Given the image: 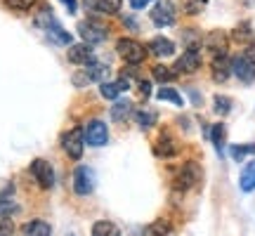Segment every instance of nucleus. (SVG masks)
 Segmentation results:
<instances>
[{
	"label": "nucleus",
	"instance_id": "nucleus-1",
	"mask_svg": "<svg viewBox=\"0 0 255 236\" xmlns=\"http://www.w3.org/2000/svg\"><path fill=\"white\" fill-rule=\"evenodd\" d=\"M232 73H234L241 83L255 81V43H251L244 52H239V55L232 59Z\"/></svg>",
	"mask_w": 255,
	"mask_h": 236
},
{
	"label": "nucleus",
	"instance_id": "nucleus-2",
	"mask_svg": "<svg viewBox=\"0 0 255 236\" xmlns=\"http://www.w3.org/2000/svg\"><path fill=\"white\" fill-rule=\"evenodd\" d=\"M116 52L121 55V59L130 66H137V64L144 62L146 57V47L142 43H137L135 38H121L116 43Z\"/></svg>",
	"mask_w": 255,
	"mask_h": 236
},
{
	"label": "nucleus",
	"instance_id": "nucleus-3",
	"mask_svg": "<svg viewBox=\"0 0 255 236\" xmlns=\"http://www.w3.org/2000/svg\"><path fill=\"white\" fill-rule=\"evenodd\" d=\"M78 33H81V38L88 45H97V43H104V40H107L109 26L97 21V19H85V21L78 24Z\"/></svg>",
	"mask_w": 255,
	"mask_h": 236
},
{
	"label": "nucleus",
	"instance_id": "nucleus-4",
	"mask_svg": "<svg viewBox=\"0 0 255 236\" xmlns=\"http://www.w3.org/2000/svg\"><path fill=\"white\" fill-rule=\"evenodd\" d=\"M83 135H85V144L100 149V146H104L107 142H109V127H107V123H104V120H100V118H92V120H88V123H85V127H83Z\"/></svg>",
	"mask_w": 255,
	"mask_h": 236
},
{
	"label": "nucleus",
	"instance_id": "nucleus-5",
	"mask_svg": "<svg viewBox=\"0 0 255 236\" xmlns=\"http://www.w3.org/2000/svg\"><path fill=\"white\" fill-rule=\"evenodd\" d=\"M201 177H203L201 165L194 163V161H189V163H184L182 168L177 170V175H175V189H180V191L191 189V187H196V184L201 182Z\"/></svg>",
	"mask_w": 255,
	"mask_h": 236
},
{
	"label": "nucleus",
	"instance_id": "nucleus-6",
	"mask_svg": "<svg viewBox=\"0 0 255 236\" xmlns=\"http://www.w3.org/2000/svg\"><path fill=\"white\" fill-rule=\"evenodd\" d=\"M62 149L66 151V156H71L73 161H78L85 151V135L81 127H71L62 135Z\"/></svg>",
	"mask_w": 255,
	"mask_h": 236
},
{
	"label": "nucleus",
	"instance_id": "nucleus-7",
	"mask_svg": "<svg viewBox=\"0 0 255 236\" xmlns=\"http://www.w3.org/2000/svg\"><path fill=\"white\" fill-rule=\"evenodd\" d=\"M151 21L154 26L158 28H165V26H173L175 19H177V9H175L173 0H158L154 7H151Z\"/></svg>",
	"mask_w": 255,
	"mask_h": 236
},
{
	"label": "nucleus",
	"instance_id": "nucleus-8",
	"mask_svg": "<svg viewBox=\"0 0 255 236\" xmlns=\"http://www.w3.org/2000/svg\"><path fill=\"white\" fill-rule=\"evenodd\" d=\"M104 76H107V66L92 59L90 64H85V71L73 76V83H76L78 88H83V85H88V83H102Z\"/></svg>",
	"mask_w": 255,
	"mask_h": 236
},
{
	"label": "nucleus",
	"instance_id": "nucleus-9",
	"mask_svg": "<svg viewBox=\"0 0 255 236\" xmlns=\"http://www.w3.org/2000/svg\"><path fill=\"white\" fill-rule=\"evenodd\" d=\"M73 189L81 196H88L92 189H95V173H92L88 165H78L73 170Z\"/></svg>",
	"mask_w": 255,
	"mask_h": 236
},
{
	"label": "nucleus",
	"instance_id": "nucleus-10",
	"mask_svg": "<svg viewBox=\"0 0 255 236\" xmlns=\"http://www.w3.org/2000/svg\"><path fill=\"white\" fill-rule=\"evenodd\" d=\"M31 175L36 177V182L43 189H50L55 184V170H52V165L47 163L45 158H36L31 163Z\"/></svg>",
	"mask_w": 255,
	"mask_h": 236
},
{
	"label": "nucleus",
	"instance_id": "nucleus-11",
	"mask_svg": "<svg viewBox=\"0 0 255 236\" xmlns=\"http://www.w3.org/2000/svg\"><path fill=\"white\" fill-rule=\"evenodd\" d=\"M199 66H201L199 50H184V55L177 57L173 71L175 73H194V71H199Z\"/></svg>",
	"mask_w": 255,
	"mask_h": 236
},
{
	"label": "nucleus",
	"instance_id": "nucleus-12",
	"mask_svg": "<svg viewBox=\"0 0 255 236\" xmlns=\"http://www.w3.org/2000/svg\"><path fill=\"white\" fill-rule=\"evenodd\" d=\"M203 45H206V50H208L213 57L227 55L229 38H227V33H222V31H213V33H208V36H206Z\"/></svg>",
	"mask_w": 255,
	"mask_h": 236
},
{
	"label": "nucleus",
	"instance_id": "nucleus-13",
	"mask_svg": "<svg viewBox=\"0 0 255 236\" xmlns=\"http://www.w3.org/2000/svg\"><path fill=\"white\" fill-rule=\"evenodd\" d=\"M66 57H69L71 64H78V66H85V64H90L95 59L92 57V45H88V43H71Z\"/></svg>",
	"mask_w": 255,
	"mask_h": 236
},
{
	"label": "nucleus",
	"instance_id": "nucleus-14",
	"mask_svg": "<svg viewBox=\"0 0 255 236\" xmlns=\"http://www.w3.org/2000/svg\"><path fill=\"white\" fill-rule=\"evenodd\" d=\"M180 151V142L175 139L170 132H163V135L158 137V142L154 144V154L161 156V158H170Z\"/></svg>",
	"mask_w": 255,
	"mask_h": 236
},
{
	"label": "nucleus",
	"instance_id": "nucleus-15",
	"mask_svg": "<svg viewBox=\"0 0 255 236\" xmlns=\"http://www.w3.org/2000/svg\"><path fill=\"white\" fill-rule=\"evenodd\" d=\"M210 69H213V81H215V83H225L229 76H232V59H229V55L213 57Z\"/></svg>",
	"mask_w": 255,
	"mask_h": 236
},
{
	"label": "nucleus",
	"instance_id": "nucleus-16",
	"mask_svg": "<svg viewBox=\"0 0 255 236\" xmlns=\"http://www.w3.org/2000/svg\"><path fill=\"white\" fill-rule=\"evenodd\" d=\"M146 50H149L151 55H156V57H173L175 43H173V40H168V38H163V36H156V38H151V40H149Z\"/></svg>",
	"mask_w": 255,
	"mask_h": 236
},
{
	"label": "nucleus",
	"instance_id": "nucleus-17",
	"mask_svg": "<svg viewBox=\"0 0 255 236\" xmlns=\"http://www.w3.org/2000/svg\"><path fill=\"white\" fill-rule=\"evenodd\" d=\"M85 7L100 14H116L121 12V0H85Z\"/></svg>",
	"mask_w": 255,
	"mask_h": 236
},
{
	"label": "nucleus",
	"instance_id": "nucleus-18",
	"mask_svg": "<svg viewBox=\"0 0 255 236\" xmlns=\"http://www.w3.org/2000/svg\"><path fill=\"white\" fill-rule=\"evenodd\" d=\"M45 31H47V38H50L52 43H57V45H69V43H71V33H69L66 28L59 26V24H57V19L47 24Z\"/></svg>",
	"mask_w": 255,
	"mask_h": 236
},
{
	"label": "nucleus",
	"instance_id": "nucleus-19",
	"mask_svg": "<svg viewBox=\"0 0 255 236\" xmlns=\"http://www.w3.org/2000/svg\"><path fill=\"white\" fill-rule=\"evenodd\" d=\"M239 187H241V191H255V158L244 165L241 177H239Z\"/></svg>",
	"mask_w": 255,
	"mask_h": 236
},
{
	"label": "nucleus",
	"instance_id": "nucleus-20",
	"mask_svg": "<svg viewBox=\"0 0 255 236\" xmlns=\"http://www.w3.org/2000/svg\"><path fill=\"white\" fill-rule=\"evenodd\" d=\"M24 234L26 236H52V227L45 220H31L24 225Z\"/></svg>",
	"mask_w": 255,
	"mask_h": 236
},
{
	"label": "nucleus",
	"instance_id": "nucleus-21",
	"mask_svg": "<svg viewBox=\"0 0 255 236\" xmlns=\"http://www.w3.org/2000/svg\"><path fill=\"white\" fill-rule=\"evenodd\" d=\"M232 40H237L241 45H251V43H253V28H251V24H248V21L239 24V26L232 31Z\"/></svg>",
	"mask_w": 255,
	"mask_h": 236
},
{
	"label": "nucleus",
	"instance_id": "nucleus-22",
	"mask_svg": "<svg viewBox=\"0 0 255 236\" xmlns=\"http://www.w3.org/2000/svg\"><path fill=\"white\" fill-rule=\"evenodd\" d=\"M92 236H121V229L109 220H100L92 225Z\"/></svg>",
	"mask_w": 255,
	"mask_h": 236
},
{
	"label": "nucleus",
	"instance_id": "nucleus-23",
	"mask_svg": "<svg viewBox=\"0 0 255 236\" xmlns=\"http://www.w3.org/2000/svg\"><path fill=\"white\" fill-rule=\"evenodd\" d=\"M144 236H173V227L165 220H156L144 229Z\"/></svg>",
	"mask_w": 255,
	"mask_h": 236
},
{
	"label": "nucleus",
	"instance_id": "nucleus-24",
	"mask_svg": "<svg viewBox=\"0 0 255 236\" xmlns=\"http://www.w3.org/2000/svg\"><path fill=\"white\" fill-rule=\"evenodd\" d=\"M135 120H137V125L139 127H154L156 125V120H158V114L156 111H151V109H139L135 114Z\"/></svg>",
	"mask_w": 255,
	"mask_h": 236
},
{
	"label": "nucleus",
	"instance_id": "nucleus-25",
	"mask_svg": "<svg viewBox=\"0 0 255 236\" xmlns=\"http://www.w3.org/2000/svg\"><path fill=\"white\" fill-rule=\"evenodd\" d=\"M130 114H132V104H130L128 100L116 102L114 109H111V118H114V120H126Z\"/></svg>",
	"mask_w": 255,
	"mask_h": 236
},
{
	"label": "nucleus",
	"instance_id": "nucleus-26",
	"mask_svg": "<svg viewBox=\"0 0 255 236\" xmlns=\"http://www.w3.org/2000/svg\"><path fill=\"white\" fill-rule=\"evenodd\" d=\"M156 97H158L161 102H173L175 107H182V104H184V100L180 97V92L173 90V88H165V85L158 92H156Z\"/></svg>",
	"mask_w": 255,
	"mask_h": 236
},
{
	"label": "nucleus",
	"instance_id": "nucleus-27",
	"mask_svg": "<svg viewBox=\"0 0 255 236\" xmlns=\"http://www.w3.org/2000/svg\"><path fill=\"white\" fill-rule=\"evenodd\" d=\"M229 154H232V158L234 161H244L246 156H253L255 154V144H234V146H229Z\"/></svg>",
	"mask_w": 255,
	"mask_h": 236
},
{
	"label": "nucleus",
	"instance_id": "nucleus-28",
	"mask_svg": "<svg viewBox=\"0 0 255 236\" xmlns=\"http://www.w3.org/2000/svg\"><path fill=\"white\" fill-rule=\"evenodd\" d=\"M225 135H227V130H225V125H222V123H218V125L210 127V139H213V144H215V149H218V154H222V146H225Z\"/></svg>",
	"mask_w": 255,
	"mask_h": 236
},
{
	"label": "nucleus",
	"instance_id": "nucleus-29",
	"mask_svg": "<svg viewBox=\"0 0 255 236\" xmlns=\"http://www.w3.org/2000/svg\"><path fill=\"white\" fill-rule=\"evenodd\" d=\"M175 76H177V73L173 71V69H168V66H163V64H158V66H154V78L158 83H170L175 78Z\"/></svg>",
	"mask_w": 255,
	"mask_h": 236
},
{
	"label": "nucleus",
	"instance_id": "nucleus-30",
	"mask_svg": "<svg viewBox=\"0 0 255 236\" xmlns=\"http://www.w3.org/2000/svg\"><path fill=\"white\" fill-rule=\"evenodd\" d=\"M213 104H215V114H220V116H227L229 111H232V100H229V97L218 95V97L213 100Z\"/></svg>",
	"mask_w": 255,
	"mask_h": 236
},
{
	"label": "nucleus",
	"instance_id": "nucleus-31",
	"mask_svg": "<svg viewBox=\"0 0 255 236\" xmlns=\"http://www.w3.org/2000/svg\"><path fill=\"white\" fill-rule=\"evenodd\" d=\"M206 5H208V0H187L184 2V12L194 17V14H201L206 9Z\"/></svg>",
	"mask_w": 255,
	"mask_h": 236
},
{
	"label": "nucleus",
	"instance_id": "nucleus-32",
	"mask_svg": "<svg viewBox=\"0 0 255 236\" xmlns=\"http://www.w3.org/2000/svg\"><path fill=\"white\" fill-rule=\"evenodd\" d=\"M5 5L14 12H28V9L36 5V0H5Z\"/></svg>",
	"mask_w": 255,
	"mask_h": 236
},
{
	"label": "nucleus",
	"instance_id": "nucleus-33",
	"mask_svg": "<svg viewBox=\"0 0 255 236\" xmlns=\"http://www.w3.org/2000/svg\"><path fill=\"white\" fill-rule=\"evenodd\" d=\"M12 232H14L12 220L7 215H0V236H12Z\"/></svg>",
	"mask_w": 255,
	"mask_h": 236
},
{
	"label": "nucleus",
	"instance_id": "nucleus-34",
	"mask_svg": "<svg viewBox=\"0 0 255 236\" xmlns=\"http://www.w3.org/2000/svg\"><path fill=\"white\" fill-rule=\"evenodd\" d=\"M14 213H19V206H14L12 201H0V215H14Z\"/></svg>",
	"mask_w": 255,
	"mask_h": 236
},
{
	"label": "nucleus",
	"instance_id": "nucleus-35",
	"mask_svg": "<svg viewBox=\"0 0 255 236\" xmlns=\"http://www.w3.org/2000/svg\"><path fill=\"white\" fill-rule=\"evenodd\" d=\"M139 92H142L144 97H149V95H151V83H149V81H142V83H139Z\"/></svg>",
	"mask_w": 255,
	"mask_h": 236
},
{
	"label": "nucleus",
	"instance_id": "nucleus-36",
	"mask_svg": "<svg viewBox=\"0 0 255 236\" xmlns=\"http://www.w3.org/2000/svg\"><path fill=\"white\" fill-rule=\"evenodd\" d=\"M149 2H151V0H130V5H132L135 9H144Z\"/></svg>",
	"mask_w": 255,
	"mask_h": 236
},
{
	"label": "nucleus",
	"instance_id": "nucleus-37",
	"mask_svg": "<svg viewBox=\"0 0 255 236\" xmlns=\"http://www.w3.org/2000/svg\"><path fill=\"white\" fill-rule=\"evenodd\" d=\"M62 2H64V7L69 9L71 14H73V12H76V9H78V2H76V0H62Z\"/></svg>",
	"mask_w": 255,
	"mask_h": 236
}]
</instances>
